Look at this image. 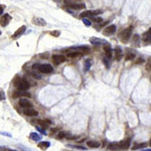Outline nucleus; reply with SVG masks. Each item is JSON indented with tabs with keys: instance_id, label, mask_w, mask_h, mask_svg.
Wrapping results in <instances>:
<instances>
[{
	"instance_id": "1",
	"label": "nucleus",
	"mask_w": 151,
	"mask_h": 151,
	"mask_svg": "<svg viewBox=\"0 0 151 151\" xmlns=\"http://www.w3.org/2000/svg\"><path fill=\"white\" fill-rule=\"evenodd\" d=\"M13 84L18 90H21V91H26L30 87L28 81H26L25 79H22V78H19V77H16L14 79Z\"/></svg>"
},
{
	"instance_id": "2",
	"label": "nucleus",
	"mask_w": 151,
	"mask_h": 151,
	"mask_svg": "<svg viewBox=\"0 0 151 151\" xmlns=\"http://www.w3.org/2000/svg\"><path fill=\"white\" fill-rule=\"evenodd\" d=\"M132 30H133L132 26H129L127 28H125L124 30H122V32L120 33V38L123 43H127V41L129 40V38L131 36V33H132Z\"/></svg>"
},
{
	"instance_id": "3",
	"label": "nucleus",
	"mask_w": 151,
	"mask_h": 151,
	"mask_svg": "<svg viewBox=\"0 0 151 151\" xmlns=\"http://www.w3.org/2000/svg\"><path fill=\"white\" fill-rule=\"evenodd\" d=\"M65 3L68 5L70 8H72V9H75V10H80V9H85L86 8V5L83 4V3H74L72 1H68V0H65Z\"/></svg>"
},
{
	"instance_id": "4",
	"label": "nucleus",
	"mask_w": 151,
	"mask_h": 151,
	"mask_svg": "<svg viewBox=\"0 0 151 151\" xmlns=\"http://www.w3.org/2000/svg\"><path fill=\"white\" fill-rule=\"evenodd\" d=\"M37 70L40 73H43V74H50V73L54 72V68L48 64H44V65H40L39 64Z\"/></svg>"
},
{
	"instance_id": "5",
	"label": "nucleus",
	"mask_w": 151,
	"mask_h": 151,
	"mask_svg": "<svg viewBox=\"0 0 151 151\" xmlns=\"http://www.w3.org/2000/svg\"><path fill=\"white\" fill-rule=\"evenodd\" d=\"M102 12L103 11L100 10V9H98V10H87V11H84L83 13H81V17L86 18L87 16H90V17H92V16H97V15L101 14Z\"/></svg>"
},
{
	"instance_id": "6",
	"label": "nucleus",
	"mask_w": 151,
	"mask_h": 151,
	"mask_svg": "<svg viewBox=\"0 0 151 151\" xmlns=\"http://www.w3.org/2000/svg\"><path fill=\"white\" fill-rule=\"evenodd\" d=\"M19 97H28L30 98V93L27 91H21V90H18L14 92V93L12 94V98L16 99V98H19Z\"/></svg>"
},
{
	"instance_id": "7",
	"label": "nucleus",
	"mask_w": 151,
	"mask_h": 151,
	"mask_svg": "<svg viewBox=\"0 0 151 151\" xmlns=\"http://www.w3.org/2000/svg\"><path fill=\"white\" fill-rule=\"evenodd\" d=\"M131 145V138H127L125 140H122L119 142V148L122 149V150H127L129 149Z\"/></svg>"
},
{
	"instance_id": "8",
	"label": "nucleus",
	"mask_w": 151,
	"mask_h": 151,
	"mask_svg": "<svg viewBox=\"0 0 151 151\" xmlns=\"http://www.w3.org/2000/svg\"><path fill=\"white\" fill-rule=\"evenodd\" d=\"M53 62L54 65H60L64 62H65V56H64L62 54H54V55H53Z\"/></svg>"
},
{
	"instance_id": "9",
	"label": "nucleus",
	"mask_w": 151,
	"mask_h": 151,
	"mask_svg": "<svg viewBox=\"0 0 151 151\" xmlns=\"http://www.w3.org/2000/svg\"><path fill=\"white\" fill-rule=\"evenodd\" d=\"M32 23L34 25H37V26H45L46 25V21L41 17H33Z\"/></svg>"
},
{
	"instance_id": "10",
	"label": "nucleus",
	"mask_w": 151,
	"mask_h": 151,
	"mask_svg": "<svg viewBox=\"0 0 151 151\" xmlns=\"http://www.w3.org/2000/svg\"><path fill=\"white\" fill-rule=\"evenodd\" d=\"M18 105H19L20 107H22V108H31V107L33 106L32 103L30 102L29 100H27V99H23V98L19 100Z\"/></svg>"
},
{
	"instance_id": "11",
	"label": "nucleus",
	"mask_w": 151,
	"mask_h": 151,
	"mask_svg": "<svg viewBox=\"0 0 151 151\" xmlns=\"http://www.w3.org/2000/svg\"><path fill=\"white\" fill-rule=\"evenodd\" d=\"M116 32V25L112 24V25H109L108 27H106L104 29V34L105 35H112Z\"/></svg>"
},
{
	"instance_id": "12",
	"label": "nucleus",
	"mask_w": 151,
	"mask_h": 151,
	"mask_svg": "<svg viewBox=\"0 0 151 151\" xmlns=\"http://www.w3.org/2000/svg\"><path fill=\"white\" fill-rule=\"evenodd\" d=\"M25 30H26V27H25L24 26V25H23V26H21L20 28H18L17 30H16L14 33H13V35H12V38L13 39H16V38H18L19 36H21L22 34H23V33L25 32Z\"/></svg>"
},
{
	"instance_id": "13",
	"label": "nucleus",
	"mask_w": 151,
	"mask_h": 151,
	"mask_svg": "<svg viewBox=\"0 0 151 151\" xmlns=\"http://www.w3.org/2000/svg\"><path fill=\"white\" fill-rule=\"evenodd\" d=\"M23 113L26 115V116H28V117H35V116L38 115L37 111L33 110V109H31V108H25L24 111H23Z\"/></svg>"
},
{
	"instance_id": "14",
	"label": "nucleus",
	"mask_w": 151,
	"mask_h": 151,
	"mask_svg": "<svg viewBox=\"0 0 151 151\" xmlns=\"http://www.w3.org/2000/svg\"><path fill=\"white\" fill-rule=\"evenodd\" d=\"M115 56H116L115 58H116V61H117V62L121 61L122 58H123L124 54H123V52H122L121 47H119V46H117V47H116V49H115Z\"/></svg>"
},
{
	"instance_id": "15",
	"label": "nucleus",
	"mask_w": 151,
	"mask_h": 151,
	"mask_svg": "<svg viewBox=\"0 0 151 151\" xmlns=\"http://www.w3.org/2000/svg\"><path fill=\"white\" fill-rule=\"evenodd\" d=\"M11 20V16L9 14H4L1 17V25L2 26H6V25L9 23V21Z\"/></svg>"
},
{
	"instance_id": "16",
	"label": "nucleus",
	"mask_w": 151,
	"mask_h": 151,
	"mask_svg": "<svg viewBox=\"0 0 151 151\" xmlns=\"http://www.w3.org/2000/svg\"><path fill=\"white\" fill-rule=\"evenodd\" d=\"M87 145L90 148H98V147H100L101 143H100V142H98V141H95V140H89L87 142Z\"/></svg>"
},
{
	"instance_id": "17",
	"label": "nucleus",
	"mask_w": 151,
	"mask_h": 151,
	"mask_svg": "<svg viewBox=\"0 0 151 151\" xmlns=\"http://www.w3.org/2000/svg\"><path fill=\"white\" fill-rule=\"evenodd\" d=\"M41 150H46L49 146H50V143H49V142L48 141H43V142H39V143H38V145H37Z\"/></svg>"
},
{
	"instance_id": "18",
	"label": "nucleus",
	"mask_w": 151,
	"mask_h": 151,
	"mask_svg": "<svg viewBox=\"0 0 151 151\" xmlns=\"http://www.w3.org/2000/svg\"><path fill=\"white\" fill-rule=\"evenodd\" d=\"M29 137H30V139L33 140V141H39V140L41 139V137H40L39 134H37V133H35V132H31V133L29 134Z\"/></svg>"
},
{
	"instance_id": "19",
	"label": "nucleus",
	"mask_w": 151,
	"mask_h": 151,
	"mask_svg": "<svg viewBox=\"0 0 151 151\" xmlns=\"http://www.w3.org/2000/svg\"><path fill=\"white\" fill-rule=\"evenodd\" d=\"M77 52H79V53H81L82 54H89L90 53V49H89V47L88 46H80V47H77Z\"/></svg>"
},
{
	"instance_id": "20",
	"label": "nucleus",
	"mask_w": 151,
	"mask_h": 151,
	"mask_svg": "<svg viewBox=\"0 0 151 151\" xmlns=\"http://www.w3.org/2000/svg\"><path fill=\"white\" fill-rule=\"evenodd\" d=\"M90 41H91V43L96 44V45H99V44H102L103 43V40L98 38V37H91L90 38Z\"/></svg>"
},
{
	"instance_id": "21",
	"label": "nucleus",
	"mask_w": 151,
	"mask_h": 151,
	"mask_svg": "<svg viewBox=\"0 0 151 151\" xmlns=\"http://www.w3.org/2000/svg\"><path fill=\"white\" fill-rule=\"evenodd\" d=\"M143 39L147 43H151V29H149L143 34Z\"/></svg>"
},
{
	"instance_id": "22",
	"label": "nucleus",
	"mask_w": 151,
	"mask_h": 151,
	"mask_svg": "<svg viewBox=\"0 0 151 151\" xmlns=\"http://www.w3.org/2000/svg\"><path fill=\"white\" fill-rule=\"evenodd\" d=\"M66 55H68L69 57H77V56H81L82 54L77 52V50H75V52H69Z\"/></svg>"
},
{
	"instance_id": "23",
	"label": "nucleus",
	"mask_w": 151,
	"mask_h": 151,
	"mask_svg": "<svg viewBox=\"0 0 151 151\" xmlns=\"http://www.w3.org/2000/svg\"><path fill=\"white\" fill-rule=\"evenodd\" d=\"M92 65V61L91 60H86L85 61V66H84V71L85 72H88Z\"/></svg>"
},
{
	"instance_id": "24",
	"label": "nucleus",
	"mask_w": 151,
	"mask_h": 151,
	"mask_svg": "<svg viewBox=\"0 0 151 151\" xmlns=\"http://www.w3.org/2000/svg\"><path fill=\"white\" fill-rule=\"evenodd\" d=\"M119 148V143H116V142H114V143H110L108 145V149L109 150H116Z\"/></svg>"
},
{
	"instance_id": "25",
	"label": "nucleus",
	"mask_w": 151,
	"mask_h": 151,
	"mask_svg": "<svg viewBox=\"0 0 151 151\" xmlns=\"http://www.w3.org/2000/svg\"><path fill=\"white\" fill-rule=\"evenodd\" d=\"M148 144L147 143H145V142H144V143H138V144H136L135 146H133L132 147V149L133 150H137V149H141V148H143V147H146Z\"/></svg>"
},
{
	"instance_id": "26",
	"label": "nucleus",
	"mask_w": 151,
	"mask_h": 151,
	"mask_svg": "<svg viewBox=\"0 0 151 151\" xmlns=\"http://www.w3.org/2000/svg\"><path fill=\"white\" fill-rule=\"evenodd\" d=\"M57 137L60 138V139H63V138H68V137H69V133H68V132H65V131H61L60 133H58Z\"/></svg>"
},
{
	"instance_id": "27",
	"label": "nucleus",
	"mask_w": 151,
	"mask_h": 151,
	"mask_svg": "<svg viewBox=\"0 0 151 151\" xmlns=\"http://www.w3.org/2000/svg\"><path fill=\"white\" fill-rule=\"evenodd\" d=\"M103 63H104V65H105V66L107 69H110V62H109V58L107 57V56H104L103 57Z\"/></svg>"
},
{
	"instance_id": "28",
	"label": "nucleus",
	"mask_w": 151,
	"mask_h": 151,
	"mask_svg": "<svg viewBox=\"0 0 151 151\" xmlns=\"http://www.w3.org/2000/svg\"><path fill=\"white\" fill-rule=\"evenodd\" d=\"M145 69L147 72H151V57L148 58V61L146 63V65H145Z\"/></svg>"
},
{
	"instance_id": "29",
	"label": "nucleus",
	"mask_w": 151,
	"mask_h": 151,
	"mask_svg": "<svg viewBox=\"0 0 151 151\" xmlns=\"http://www.w3.org/2000/svg\"><path fill=\"white\" fill-rule=\"evenodd\" d=\"M92 20H93L94 22H99V23H101L103 19L101 18V16H92Z\"/></svg>"
},
{
	"instance_id": "30",
	"label": "nucleus",
	"mask_w": 151,
	"mask_h": 151,
	"mask_svg": "<svg viewBox=\"0 0 151 151\" xmlns=\"http://www.w3.org/2000/svg\"><path fill=\"white\" fill-rule=\"evenodd\" d=\"M134 58H135V54H128L127 55L125 56L126 61H131V60H134Z\"/></svg>"
},
{
	"instance_id": "31",
	"label": "nucleus",
	"mask_w": 151,
	"mask_h": 151,
	"mask_svg": "<svg viewBox=\"0 0 151 151\" xmlns=\"http://www.w3.org/2000/svg\"><path fill=\"white\" fill-rule=\"evenodd\" d=\"M133 40H134V43H135L138 45V43H139V40H140L139 35H138V34H135V35L133 36Z\"/></svg>"
},
{
	"instance_id": "32",
	"label": "nucleus",
	"mask_w": 151,
	"mask_h": 151,
	"mask_svg": "<svg viewBox=\"0 0 151 151\" xmlns=\"http://www.w3.org/2000/svg\"><path fill=\"white\" fill-rule=\"evenodd\" d=\"M106 56L109 58V60H110V58L112 57V48L111 49H109V50H106Z\"/></svg>"
},
{
	"instance_id": "33",
	"label": "nucleus",
	"mask_w": 151,
	"mask_h": 151,
	"mask_svg": "<svg viewBox=\"0 0 151 151\" xmlns=\"http://www.w3.org/2000/svg\"><path fill=\"white\" fill-rule=\"evenodd\" d=\"M50 34H52L53 36H55V37H57V36H60L61 32L58 31V30H54V31H52V32H50Z\"/></svg>"
},
{
	"instance_id": "34",
	"label": "nucleus",
	"mask_w": 151,
	"mask_h": 151,
	"mask_svg": "<svg viewBox=\"0 0 151 151\" xmlns=\"http://www.w3.org/2000/svg\"><path fill=\"white\" fill-rule=\"evenodd\" d=\"M83 22L86 24V26H91V21L88 20L87 18H83Z\"/></svg>"
},
{
	"instance_id": "35",
	"label": "nucleus",
	"mask_w": 151,
	"mask_h": 151,
	"mask_svg": "<svg viewBox=\"0 0 151 151\" xmlns=\"http://www.w3.org/2000/svg\"><path fill=\"white\" fill-rule=\"evenodd\" d=\"M109 49H111V45L109 43H104V50L106 52V50H109Z\"/></svg>"
},
{
	"instance_id": "36",
	"label": "nucleus",
	"mask_w": 151,
	"mask_h": 151,
	"mask_svg": "<svg viewBox=\"0 0 151 151\" xmlns=\"http://www.w3.org/2000/svg\"><path fill=\"white\" fill-rule=\"evenodd\" d=\"M48 53H44V54H39V56L41 57V58H45V60H46V58H48Z\"/></svg>"
},
{
	"instance_id": "37",
	"label": "nucleus",
	"mask_w": 151,
	"mask_h": 151,
	"mask_svg": "<svg viewBox=\"0 0 151 151\" xmlns=\"http://www.w3.org/2000/svg\"><path fill=\"white\" fill-rule=\"evenodd\" d=\"M31 75H32V77L35 78V79H41V76H39V75H37V74H35V73H32Z\"/></svg>"
},
{
	"instance_id": "38",
	"label": "nucleus",
	"mask_w": 151,
	"mask_h": 151,
	"mask_svg": "<svg viewBox=\"0 0 151 151\" xmlns=\"http://www.w3.org/2000/svg\"><path fill=\"white\" fill-rule=\"evenodd\" d=\"M144 62V60H143V58H138V60L136 61V65H139V64H142V63H143Z\"/></svg>"
},
{
	"instance_id": "39",
	"label": "nucleus",
	"mask_w": 151,
	"mask_h": 151,
	"mask_svg": "<svg viewBox=\"0 0 151 151\" xmlns=\"http://www.w3.org/2000/svg\"><path fill=\"white\" fill-rule=\"evenodd\" d=\"M37 130L40 132V133H43V134H45V131L43 130V128H40V127H37Z\"/></svg>"
},
{
	"instance_id": "40",
	"label": "nucleus",
	"mask_w": 151,
	"mask_h": 151,
	"mask_svg": "<svg viewBox=\"0 0 151 151\" xmlns=\"http://www.w3.org/2000/svg\"><path fill=\"white\" fill-rule=\"evenodd\" d=\"M74 147H76V148H79V149H86L85 147H83V146H77V145H74Z\"/></svg>"
},
{
	"instance_id": "41",
	"label": "nucleus",
	"mask_w": 151,
	"mask_h": 151,
	"mask_svg": "<svg viewBox=\"0 0 151 151\" xmlns=\"http://www.w3.org/2000/svg\"><path fill=\"white\" fill-rule=\"evenodd\" d=\"M0 93H1V100H3L4 99V93H3V91H1Z\"/></svg>"
},
{
	"instance_id": "42",
	"label": "nucleus",
	"mask_w": 151,
	"mask_h": 151,
	"mask_svg": "<svg viewBox=\"0 0 151 151\" xmlns=\"http://www.w3.org/2000/svg\"><path fill=\"white\" fill-rule=\"evenodd\" d=\"M3 8H5V6L4 5H1V14L3 13Z\"/></svg>"
},
{
	"instance_id": "43",
	"label": "nucleus",
	"mask_w": 151,
	"mask_h": 151,
	"mask_svg": "<svg viewBox=\"0 0 151 151\" xmlns=\"http://www.w3.org/2000/svg\"><path fill=\"white\" fill-rule=\"evenodd\" d=\"M143 151H151V149H146V150H143Z\"/></svg>"
},
{
	"instance_id": "44",
	"label": "nucleus",
	"mask_w": 151,
	"mask_h": 151,
	"mask_svg": "<svg viewBox=\"0 0 151 151\" xmlns=\"http://www.w3.org/2000/svg\"><path fill=\"white\" fill-rule=\"evenodd\" d=\"M149 144H150V146H151V139H150V141H149Z\"/></svg>"
},
{
	"instance_id": "45",
	"label": "nucleus",
	"mask_w": 151,
	"mask_h": 151,
	"mask_svg": "<svg viewBox=\"0 0 151 151\" xmlns=\"http://www.w3.org/2000/svg\"><path fill=\"white\" fill-rule=\"evenodd\" d=\"M9 151H15V150H9Z\"/></svg>"
}]
</instances>
